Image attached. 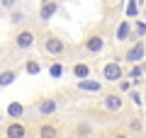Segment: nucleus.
Instances as JSON below:
<instances>
[{
  "label": "nucleus",
  "mask_w": 146,
  "mask_h": 138,
  "mask_svg": "<svg viewBox=\"0 0 146 138\" xmlns=\"http://www.w3.org/2000/svg\"><path fill=\"white\" fill-rule=\"evenodd\" d=\"M36 32L29 29V27H20L15 34L10 36V44H7V53L3 58V63H10L15 58H27V53L36 46Z\"/></svg>",
  "instance_id": "1"
},
{
  "label": "nucleus",
  "mask_w": 146,
  "mask_h": 138,
  "mask_svg": "<svg viewBox=\"0 0 146 138\" xmlns=\"http://www.w3.org/2000/svg\"><path fill=\"white\" fill-rule=\"evenodd\" d=\"M63 107H66V97L63 95H44V97L27 104V119H34V121L54 119Z\"/></svg>",
  "instance_id": "2"
},
{
  "label": "nucleus",
  "mask_w": 146,
  "mask_h": 138,
  "mask_svg": "<svg viewBox=\"0 0 146 138\" xmlns=\"http://www.w3.org/2000/svg\"><path fill=\"white\" fill-rule=\"evenodd\" d=\"M36 46L42 49V53H46L49 58H66V56H71V51H73V46L68 44L63 36H58L56 32H42V34L36 36Z\"/></svg>",
  "instance_id": "3"
},
{
  "label": "nucleus",
  "mask_w": 146,
  "mask_h": 138,
  "mask_svg": "<svg viewBox=\"0 0 146 138\" xmlns=\"http://www.w3.org/2000/svg\"><path fill=\"white\" fill-rule=\"evenodd\" d=\"M100 107L107 114H122L124 107H127V97L119 90H105L102 95H100Z\"/></svg>",
  "instance_id": "4"
},
{
  "label": "nucleus",
  "mask_w": 146,
  "mask_h": 138,
  "mask_svg": "<svg viewBox=\"0 0 146 138\" xmlns=\"http://www.w3.org/2000/svg\"><path fill=\"white\" fill-rule=\"evenodd\" d=\"M95 136H98V128L90 119H76L63 131V138H95Z\"/></svg>",
  "instance_id": "5"
},
{
  "label": "nucleus",
  "mask_w": 146,
  "mask_h": 138,
  "mask_svg": "<svg viewBox=\"0 0 146 138\" xmlns=\"http://www.w3.org/2000/svg\"><path fill=\"white\" fill-rule=\"evenodd\" d=\"M122 78H124V66H122L119 58L105 61L102 66H100V80H102L105 85H117Z\"/></svg>",
  "instance_id": "6"
},
{
  "label": "nucleus",
  "mask_w": 146,
  "mask_h": 138,
  "mask_svg": "<svg viewBox=\"0 0 146 138\" xmlns=\"http://www.w3.org/2000/svg\"><path fill=\"white\" fill-rule=\"evenodd\" d=\"M105 49H107V39H105L102 32L88 34L83 39V44H80V51H83L85 56H100V53H105Z\"/></svg>",
  "instance_id": "7"
},
{
  "label": "nucleus",
  "mask_w": 146,
  "mask_h": 138,
  "mask_svg": "<svg viewBox=\"0 0 146 138\" xmlns=\"http://www.w3.org/2000/svg\"><path fill=\"white\" fill-rule=\"evenodd\" d=\"M146 58V41L144 39H136V41H129L122 53V63H141Z\"/></svg>",
  "instance_id": "8"
},
{
  "label": "nucleus",
  "mask_w": 146,
  "mask_h": 138,
  "mask_svg": "<svg viewBox=\"0 0 146 138\" xmlns=\"http://www.w3.org/2000/svg\"><path fill=\"white\" fill-rule=\"evenodd\" d=\"M3 138H29V128L25 119H7L3 124Z\"/></svg>",
  "instance_id": "9"
},
{
  "label": "nucleus",
  "mask_w": 146,
  "mask_h": 138,
  "mask_svg": "<svg viewBox=\"0 0 146 138\" xmlns=\"http://www.w3.org/2000/svg\"><path fill=\"white\" fill-rule=\"evenodd\" d=\"M76 92L80 95H93V97H100L105 92V82L98 80V78H85V80H76Z\"/></svg>",
  "instance_id": "10"
},
{
  "label": "nucleus",
  "mask_w": 146,
  "mask_h": 138,
  "mask_svg": "<svg viewBox=\"0 0 146 138\" xmlns=\"http://www.w3.org/2000/svg\"><path fill=\"white\" fill-rule=\"evenodd\" d=\"M36 136L39 138H63V126L56 124L54 119H42L36 126Z\"/></svg>",
  "instance_id": "11"
},
{
  "label": "nucleus",
  "mask_w": 146,
  "mask_h": 138,
  "mask_svg": "<svg viewBox=\"0 0 146 138\" xmlns=\"http://www.w3.org/2000/svg\"><path fill=\"white\" fill-rule=\"evenodd\" d=\"M7 22H10L15 29H20V27H27V22H29V7L17 3V5L12 7L10 12H7Z\"/></svg>",
  "instance_id": "12"
},
{
  "label": "nucleus",
  "mask_w": 146,
  "mask_h": 138,
  "mask_svg": "<svg viewBox=\"0 0 146 138\" xmlns=\"http://www.w3.org/2000/svg\"><path fill=\"white\" fill-rule=\"evenodd\" d=\"M58 10H61V3H58V0H46V3H42V5H39V12H36L39 24H49V22L54 20V15H58Z\"/></svg>",
  "instance_id": "13"
},
{
  "label": "nucleus",
  "mask_w": 146,
  "mask_h": 138,
  "mask_svg": "<svg viewBox=\"0 0 146 138\" xmlns=\"http://www.w3.org/2000/svg\"><path fill=\"white\" fill-rule=\"evenodd\" d=\"M20 73H22V66L17 68V66H7V68H0V90H5V87H10L12 82L20 78Z\"/></svg>",
  "instance_id": "14"
},
{
  "label": "nucleus",
  "mask_w": 146,
  "mask_h": 138,
  "mask_svg": "<svg viewBox=\"0 0 146 138\" xmlns=\"http://www.w3.org/2000/svg\"><path fill=\"white\" fill-rule=\"evenodd\" d=\"M115 41H117V44H129V41H131V20H129V17L122 20L119 24H117V29H115Z\"/></svg>",
  "instance_id": "15"
},
{
  "label": "nucleus",
  "mask_w": 146,
  "mask_h": 138,
  "mask_svg": "<svg viewBox=\"0 0 146 138\" xmlns=\"http://www.w3.org/2000/svg\"><path fill=\"white\" fill-rule=\"evenodd\" d=\"M124 128L131 133V136H144V116H139V114L127 116L124 119Z\"/></svg>",
  "instance_id": "16"
},
{
  "label": "nucleus",
  "mask_w": 146,
  "mask_h": 138,
  "mask_svg": "<svg viewBox=\"0 0 146 138\" xmlns=\"http://www.w3.org/2000/svg\"><path fill=\"white\" fill-rule=\"evenodd\" d=\"M42 70H44V63L39 61L36 56H27V58H25V63H22V73H27V75L36 78Z\"/></svg>",
  "instance_id": "17"
},
{
  "label": "nucleus",
  "mask_w": 146,
  "mask_h": 138,
  "mask_svg": "<svg viewBox=\"0 0 146 138\" xmlns=\"http://www.w3.org/2000/svg\"><path fill=\"white\" fill-rule=\"evenodd\" d=\"M71 75L76 78V80H85V78L93 75V66H90V63H85V61H73Z\"/></svg>",
  "instance_id": "18"
},
{
  "label": "nucleus",
  "mask_w": 146,
  "mask_h": 138,
  "mask_svg": "<svg viewBox=\"0 0 146 138\" xmlns=\"http://www.w3.org/2000/svg\"><path fill=\"white\" fill-rule=\"evenodd\" d=\"M66 63L61 61V58H54L51 63H46V73H49V78H51V80H61L63 75H66Z\"/></svg>",
  "instance_id": "19"
},
{
  "label": "nucleus",
  "mask_w": 146,
  "mask_h": 138,
  "mask_svg": "<svg viewBox=\"0 0 146 138\" xmlns=\"http://www.w3.org/2000/svg\"><path fill=\"white\" fill-rule=\"evenodd\" d=\"M5 116L7 119H27V104L22 102H10L5 107Z\"/></svg>",
  "instance_id": "20"
},
{
  "label": "nucleus",
  "mask_w": 146,
  "mask_h": 138,
  "mask_svg": "<svg viewBox=\"0 0 146 138\" xmlns=\"http://www.w3.org/2000/svg\"><path fill=\"white\" fill-rule=\"evenodd\" d=\"M124 78H129L131 85L139 87L141 82H144V68H141V63H131L129 70H124Z\"/></svg>",
  "instance_id": "21"
},
{
  "label": "nucleus",
  "mask_w": 146,
  "mask_h": 138,
  "mask_svg": "<svg viewBox=\"0 0 146 138\" xmlns=\"http://www.w3.org/2000/svg\"><path fill=\"white\" fill-rule=\"evenodd\" d=\"M144 36H146V20H136L131 24V41L144 39Z\"/></svg>",
  "instance_id": "22"
},
{
  "label": "nucleus",
  "mask_w": 146,
  "mask_h": 138,
  "mask_svg": "<svg viewBox=\"0 0 146 138\" xmlns=\"http://www.w3.org/2000/svg\"><path fill=\"white\" fill-rule=\"evenodd\" d=\"M127 97L131 99V104H134V107H141V104H144V95H141L136 87H131V90L127 92Z\"/></svg>",
  "instance_id": "23"
},
{
  "label": "nucleus",
  "mask_w": 146,
  "mask_h": 138,
  "mask_svg": "<svg viewBox=\"0 0 146 138\" xmlns=\"http://www.w3.org/2000/svg\"><path fill=\"white\" fill-rule=\"evenodd\" d=\"M131 87H134V85H131V80H129V78H122V80L117 82V90H119L122 95H127V92H129Z\"/></svg>",
  "instance_id": "24"
},
{
  "label": "nucleus",
  "mask_w": 146,
  "mask_h": 138,
  "mask_svg": "<svg viewBox=\"0 0 146 138\" xmlns=\"http://www.w3.org/2000/svg\"><path fill=\"white\" fill-rule=\"evenodd\" d=\"M110 138H134V136H131V133L127 131L124 126H122V128H115V131L110 133Z\"/></svg>",
  "instance_id": "25"
},
{
  "label": "nucleus",
  "mask_w": 146,
  "mask_h": 138,
  "mask_svg": "<svg viewBox=\"0 0 146 138\" xmlns=\"http://www.w3.org/2000/svg\"><path fill=\"white\" fill-rule=\"evenodd\" d=\"M20 0H0V12H10Z\"/></svg>",
  "instance_id": "26"
},
{
  "label": "nucleus",
  "mask_w": 146,
  "mask_h": 138,
  "mask_svg": "<svg viewBox=\"0 0 146 138\" xmlns=\"http://www.w3.org/2000/svg\"><path fill=\"white\" fill-rule=\"evenodd\" d=\"M139 15V3L136 0H129V5H127V17H134Z\"/></svg>",
  "instance_id": "27"
},
{
  "label": "nucleus",
  "mask_w": 146,
  "mask_h": 138,
  "mask_svg": "<svg viewBox=\"0 0 146 138\" xmlns=\"http://www.w3.org/2000/svg\"><path fill=\"white\" fill-rule=\"evenodd\" d=\"M5 119H7V116H5L3 112H0V124H5Z\"/></svg>",
  "instance_id": "28"
},
{
  "label": "nucleus",
  "mask_w": 146,
  "mask_h": 138,
  "mask_svg": "<svg viewBox=\"0 0 146 138\" xmlns=\"http://www.w3.org/2000/svg\"><path fill=\"white\" fill-rule=\"evenodd\" d=\"M141 68H144V75H146V61H141Z\"/></svg>",
  "instance_id": "29"
},
{
  "label": "nucleus",
  "mask_w": 146,
  "mask_h": 138,
  "mask_svg": "<svg viewBox=\"0 0 146 138\" xmlns=\"http://www.w3.org/2000/svg\"><path fill=\"white\" fill-rule=\"evenodd\" d=\"M144 20H146V7H144Z\"/></svg>",
  "instance_id": "30"
}]
</instances>
